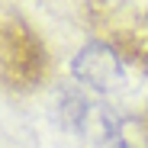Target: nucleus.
Segmentation results:
<instances>
[{
  "label": "nucleus",
  "mask_w": 148,
  "mask_h": 148,
  "mask_svg": "<svg viewBox=\"0 0 148 148\" xmlns=\"http://www.w3.org/2000/svg\"><path fill=\"white\" fill-rule=\"evenodd\" d=\"M93 19L100 42L113 45L138 71L148 68V0H97Z\"/></svg>",
  "instance_id": "nucleus-1"
}]
</instances>
